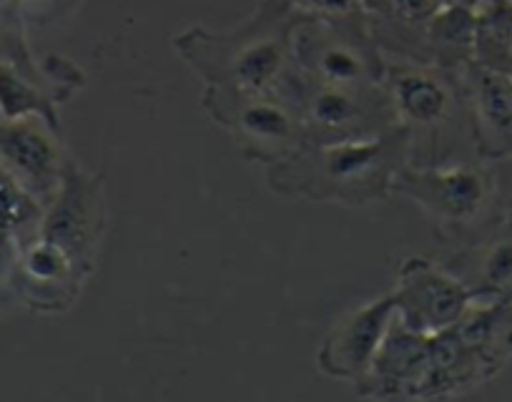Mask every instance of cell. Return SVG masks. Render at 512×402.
<instances>
[{"mask_svg": "<svg viewBox=\"0 0 512 402\" xmlns=\"http://www.w3.org/2000/svg\"><path fill=\"white\" fill-rule=\"evenodd\" d=\"M279 91L297 111L307 144L372 139L397 126L384 83L372 88L329 86L309 81L292 68Z\"/></svg>", "mask_w": 512, "mask_h": 402, "instance_id": "cell-7", "label": "cell"}, {"mask_svg": "<svg viewBox=\"0 0 512 402\" xmlns=\"http://www.w3.org/2000/svg\"><path fill=\"white\" fill-rule=\"evenodd\" d=\"M442 0H364V18L384 56L427 63V26Z\"/></svg>", "mask_w": 512, "mask_h": 402, "instance_id": "cell-15", "label": "cell"}, {"mask_svg": "<svg viewBox=\"0 0 512 402\" xmlns=\"http://www.w3.org/2000/svg\"><path fill=\"white\" fill-rule=\"evenodd\" d=\"M392 297L397 320L422 335L450 330L475 302L465 282L447 264L427 257H407L400 264Z\"/></svg>", "mask_w": 512, "mask_h": 402, "instance_id": "cell-9", "label": "cell"}, {"mask_svg": "<svg viewBox=\"0 0 512 402\" xmlns=\"http://www.w3.org/2000/svg\"><path fill=\"white\" fill-rule=\"evenodd\" d=\"M43 219V204L33 199L3 166H0V294H8L13 259L18 247L36 237Z\"/></svg>", "mask_w": 512, "mask_h": 402, "instance_id": "cell-17", "label": "cell"}, {"mask_svg": "<svg viewBox=\"0 0 512 402\" xmlns=\"http://www.w3.org/2000/svg\"><path fill=\"white\" fill-rule=\"evenodd\" d=\"M460 76L480 156L512 159V76L477 61L467 63Z\"/></svg>", "mask_w": 512, "mask_h": 402, "instance_id": "cell-14", "label": "cell"}, {"mask_svg": "<svg viewBox=\"0 0 512 402\" xmlns=\"http://www.w3.org/2000/svg\"><path fill=\"white\" fill-rule=\"evenodd\" d=\"M445 264L465 282L475 302L512 297V217L487 237L457 249Z\"/></svg>", "mask_w": 512, "mask_h": 402, "instance_id": "cell-16", "label": "cell"}, {"mask_svg": "<svg viewBox=\"0 0 512 402\" xmlns=\"http://www.w3.org/2000/svg\"><path fill=\"white\" fill-rule=\"evenodd\" d=\"M302 16L354 18L364 16V0H287Z\"/></svg>", "mask_w": 512, "mask_h": 402, "instance_id": "cell-21", "label": "cell"}, {"mask_svg": "<svg viewBox=\"0 0 512 402\" xmlns=\"http://www.w3.org/2000/svg\"><path fill=\"white\" fill-rule=\"evenodd\" d=\"M477 13L460 6H442L427 26V63L462 71L475 61Z\"/></svg>", "mask_w": 512, "mask_h": 402, "instance_id": "cell-18", "label": "cell"}, {"mask_svg": "<svg viewBox=\"0 0 512 402\" xmlns=\"http://www.w3.org/2000/svg\"><path fill=\"white\" fill-rule=\"evenodd\" d=\"M88 279L91 274L66 249L36 234L18 247L8 294L28 310L58 315L76 305Z\"/></svg>", "mask_w": 512, "mask_h": 402, "instance_id": "cell-10", "label": "cell"}, {"mask_svg": "<svg viewBox=\"0 0 512 402\" xmlns=\"http://www.w3.org/2000/svg\"><path fill=\"white\" fill-rule=\"evenodd\" d=\"M392 194L415 201L442 242L467 247L512 217V159L475 156L442 166L405 164Z\"/></svg>", "mask_w": 512, "mask_h": 402, "instance_id": "cell-2", "label": "cell"}, {"mask_svg": "<svg viewBox=\"0 0 512 402\" xmlns=\"http://www.w3.org/2000/svg\"><path fill=\"white\" fill-rule=\"evenodd\" d=\"M0 28L26 36V0H0Z\"/></svg>", "mask_w": 512, "mask_h": 402, "instance_id": "cell-22", "label": "cell"}, {"mask_svg": "<svg viewBox=\"0 0 512 402\" xmlns=\"http://www.w3.org/2000/svg\"><path fill=\"white\" fill-rule=\"evenodd\" d=\"M108 209L103 174L83 169L68 156L61 186L43 207L38 234L66 249L88 274L96 272L98 249L106 234Z\"/></svg>", "mask_w": 512, "mask_h": 402, "instance_id": "cell-8", "label": "cell"}, {"mask_svg": "<svg viewBox=\"0 0 512 402\" xmlns=\"http://www.w3.org/2000/svg\"><path fill=\"white\" fill-rule=\"evenodd\" d=\"M299 16L287 0H259L234 31L194 26L171 43L206 86L277 91L294 68L292 33Z\"/></svg>", "mask_w": 512, "mask_h": 402, "instance_id": "cell-3", "label": "cell"}, {"mask_svg": "<svg viewBox=\"0 0 512 402\" xmlns=\"http://www.w3.org/2000/svg\"><path fill=\"white\" fill-rule=\"evenodd\" d=\"M507 3H512V0H507Z\"/></svg>", "mask_w": 512, "mask_h": 402, "instance_id": "cell-24", "label": "cell"}, {"mask_svg": "<svg viewBox=\"0 0 512 402\" xmlns=\"http://www.w3.org/2000/svg\"><path fill=\"white\" fill-rule=\"evenodd\" d=\"M395 317L397 307L392 292L347 312L319 347V370L332 380L359 385L372 367Z\"/></svg>", "mask_w": 512, "mask_h": 402, "instance_id": "cell-12", "label": "cell"}, {"mask_svg": "<svg viewBox=\"0 0 512 402\" xmlns=\"http://www.w3.org/2000/svg\"><path fill=\"white\" fill-rule=\"evenodd\" d=\"M405 164H410V141L407 131L395 126L372 139L302 146L289 159L267 166V181L292 199L369 207L392 196Z\"/></svg>", "mask_w": 512, "mask_h": 402, "instance_id": "cell-1", "label": "cell"}, {"mask_svg": "<svg viewBox=\"0 0 512 402\" xmlns=\"http://www.w3.org/2000/svg\"><path fill=\"white\" fill-rule=\"evenodd\" d=\"M445 6H460V8H470V11H482V8L490 3V0H442Z\"/></svg>", "mask_w": 512, "mask_h": 402, "instance_id": "cell-23", "label": "cell"}, {"mask_svg": "<svg viewBox=\"0 0 512 402\" xmlns=\"http://www.w3.org/2000/svg\"><path fill=\"white\" fill-rule=\"evenodd\" d=\"M292 61L294 71L309 81L347 88L382 86L387 66L364 16H299L292 33Z\"/></svg>", "mask_w": 512, "mask_h": 402, "instance_id": "cell-6", "label": "cell"}, {"mask_svg": "<svg viewBox=\"0 0 512 402\" xmlns=\"http://www.w3.org/2000/svg\"><path fill=\"white\" fill-rule=\"evenodd\" d=\"M66 161L61 131L51 124L38 116L0 119V166L43 207L56 196Z\"/></svg>", "mask_w": 512, "mask_h": 402, "instance_id": "cell-11", "label": "cell"}, {"mask_svg": "<svg viewBox=\"0 0 512 402\" xmlns=\"http://www.w3.org/2000/svg\"><path fill=\"white\" fill-rule=\"evenodd\" d=\"M427 375H430V335L410 330L395 317L372 367L357 385V392L374 400H397V397L422 400Z\"/></svg>", "mask_w": 512, "mask_h": 402, "instance_id": "cell-13", "label": "cell"}, {"mask_svg": "<svg viewBox=\"0 0 512 402\" xmlns=\"http://www.w3.org/2000/svg\"><path fill=\"white\" fill-rule=\"evenodd\" d=\"M58 104H63L61 93L31 78L13 63L0 61V119L38 116L56 131H61Z\"/></svg>", "mask_w": 512, "mask_h": 402, "instance_id": "cell-19", "label": "cell"}, {"mask_svg": "<svg viewBox=\"0 0 512 402\" xmlns=\"http://www.w3.org/2000/svg\"><path fill=\"white\" fill-rule=\"evenodd\" d=\"M384 58V88L390 93L397 126L407 131L410 164L442 166L480 156L460 71Z\"/></svg>", "mask_w": 512, "mask_h": 402, "instance_id": "cell-4", "label": "cell"}, {"mask_svg": "<svg viewBox=\"0 0 512 402\" xmlns=\"http://www.w3.org/2000/svg\"><path fill=\"white\" fill-rule=\"evenodd\" d=\"M201 109L231 136L246 161L272 166L307 146L302 121L282 91L204 86Z\"/></svg>", "mask_w": 512, "mask_h": 402, "instance_id": "cell-5", "label": "cell"}, {"mask_svg": "<svg viewBox=\"0 0 512 402\" xmlns=\"http://www.w3.org/2000/svg\"><path fill=\"white\" fill-rule=\"evenodd\" d=\"M475 61L512 73V3L490 0L477 11Z\"/></svg>", "mask_w": 512, "mask_h": 402, "instance_id": "cell-20", "label": "cell"}]
</instances>
